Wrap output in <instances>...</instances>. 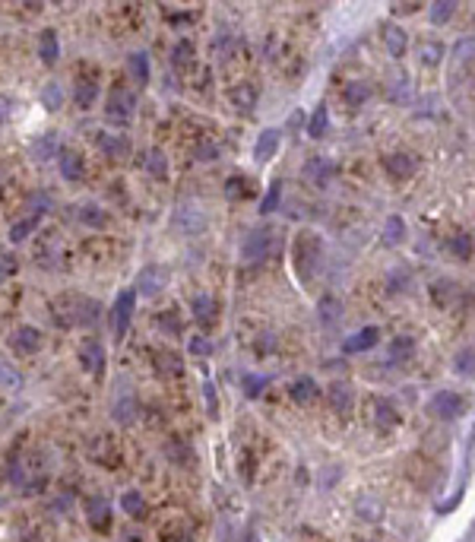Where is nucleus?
<instances>
[{"mask_svg":"<svg viewBox=\"0 0 475 542\" xmlns=\"http://www.w3.org/2000/svg\"><path fill=\"white\" fill-rule=\"evenodd\" d=\"M320 257H323V248H320V238L314 232H298L295 244H292V264H295V273L301 282H311L314 273L320 267Z\"/></svg>","mask_w":475,"mask_h":542,"instance_id":"1","label":"nucleus"},{"mask_svg":"<svg viewBox=\"0 0 475 542\" xmlns=\"http://www.w3.org/2000/svg\"><path fill=\"white\" fill-rule=\"evenodd\" d=\"M57 314H67L60 324H82L89 327L96 324L98 317H102V305L96 298H86V295H64V298L54 305Z\"/></svg>","mask_w":475,"mask_h":542,"instance_id":"2","label":"nucleus"},{"mask_svg":"<svg viewBox=\"0 0 475 542\" xmlns=\"http://www.w3.org/2000/svg\"><path fill=\"white\" fill-rule=\"evenodd\" d=\"M276 248H279V232L273 226H260L247 232L244 244H241V260L244 264H263L267 257L276 254Z\"/></svg>","mask_w":475,"mask_h":542,"instance_id":"3","label":"nucleus"},{"mask_svg":"<svg viewBox=\"0 0 475 542\" xmlns=\"http://www.w3.org/2000/svg\"><path fill=\"white\" fill-rule=\"evenodd\" d=\"M431 295V305L444 314H456V311H466L469 308V292L460 286V282H450V279H438L434 286L428 289Z\"/></svg>","mask_w":475,"mask_h":542,"instance_id":"4","label":"nucleus"},{"mask_svg":"<svg viewBox=\"0 0 475 542\" xmlns=\"http://www.w3.org/2000/svg\"><path fill=\"white\" fill-rule=\"evenodd\" d=\"M368 415H371V425L374 428H380V431H390V428H396L402 422V413H400V406H396L390 397H371L368 399Z\"/></svg>","mask_w":475,"mask_h":542,"instance_id":"5","label":"nucleus"},{"mask_svg":"<svg viewBox=\"0 0 475 542\" xmlns=\"http://www.w3.org/2000/svg\"><path fill=\"white\" fill-rule=\"evenodd\" d=\"M380 168L386 172V178L396 181V184H402V181H409L412 174L418 172V159L412 156V152H386L384 159H380Z\"/></svg>","mask_w":475,"mask_h":542,"instance_id":"6","label":"nucleus"},{"mask_svg":"<svg viewBox=\"0 0 475 542\" xmlns=\"http://www.w3.org/2000/svg\"><path fill=\"white\" fill-rule=\"evenodd\" d=\"M225 96H228V102H231L235 111L251 114L253 108H257V102H260V86L253 83V80H241V83H231Z\"/></svg>","mask_w":475,"mask_h":542,"instance_id":"7","label":"nucleus"},{"mask_svg":"<svg viewBox=\"0 0 475 542\" xmlns=\"http://www.w3.org/2000/svg\"><path fill=\"white\" fill-rule=\"evenodd\" d=\"M466 406L469 403L460 390H438L434 399H431V409L440 419H460V415H466Z\"/></svg>","mask_w":475,"mask_h":542,"instance_id":"8","label":"nucleus"},{"mask_svg":"<svg viewBox=\"0 0 475 542\" xmlns=\"http://www.w3.org/2000/svg\"><path fill=\"white\" fill-rule=\"evenodd\" d=\"M171 226L184 235H200L206 228V216H203V210L197 204H181L174 210V216H171Z\"/></svg>","mask_w":475,"mask_h":542,"instance_id":"9","label":"nucleus"},{"mask_svg":"<svg viewBox=\"0 0 475 542\" xmlns=\"http://www.w3.org/2000/svg\"><path fill=\"white\" fill-rule=\"evenodd\" d=\"M327 406L333 409L339 419H349L352 406H355V390H352L349 381H333L327 387Z\"/></svg>","mask_w":475,"mask_h":542,"instance_id":"10","label":"nucleus"},{"mask_svg":"<svg viewBox=\"0 0 475 542\" xmlns=\"http://www.w3.org/2000/svg\"><path fill=\"white\" fill-rule=\"evenodd\" d=\"M134 108H136V96L130 89H114L108 96V105H105V114L108 120H118V124H127V120L134 118Z\"/></svg>","mask_w":475,"mask_h":542,"instance_id":"11","label":"nucleus"},{"mask_svg":"<svg viewBox=\"0 0 475 542\" xmlns=\"http://www.w3.org/2000/svg\"><path fill=\"white\" fill-rule=\"evenodd\" d=\"M80 365H82V371L92 374V377L105 374V346L96 336H89V339H82L80 343Z\"/></svg>","mask_w":475,"mask_h":542,"instance_id":"12","label":"nucleus"},{"mask_svg":"<svg viewBox=\"0 0 475 542\" xmlns=\"http://www.w3.org/2000/svg\"><path fill=\"white\" fill-rule=\"evenodd\" d=\"M134 308H136V292L134 289H124L114 301V311H111V327H114V336H124L127 327H130V317H134Z\"/></svg>","mask_w":475,"mask_h":542,"instance_id":"13","label":"nucleus"},{"mask_svg":"<svg viewBox=\"0 0 475 542\" xmlns=\"http://www.w3.org/2000/svg\"><path fill=\"white\" fill-rule=\"evenodd\" d=\"M60 134L57 130H48V134H42V136H35L32 140V146H29V156L35 159V162H48V159H54V156H60Z\"/></svg>","mask_w":475,"mask_h":542,"instance_id":"14","label":"nucleus"},{"mask_svg":"<svg viewBox=\"0 0 475 542\" xmlns=\"http://www.w3.org/2000/svg\"><path fill=\"white\" fill-rule=\"evenodd\" d=\"M305 178L311 181L314 188H330V181L336 178V165L330 159H307L305 162Z\"/></svg>","mask_w":475,"mask_h":542,"instance_id":"15","label":"nucleus"},{"mask_svg":"<svg viewBox=\"0 0 475 542\" xmlns=\"http://www.w3.org/2000/svg\"><path fill=\"white\" fill-rule=\"evenodd\" d=\"M165 282H168V270L159 267V264H152V267H146V270L140 273V279H136V292L156 295V292H162V289H165Z\"/></svg>","mask_w":475,"mask_h":542,"instance_id":"16","label":"nucleus"},{"mask_svg":"<svg viewBox=\"0 0 475 542\" xmlns=\"http://www.w3.org/2000/svg\"><path fill=\"white\" fill-rule=\"evenodd\" d=\"M98 150H102L105 159L120 162V159L130 156V140L120 136V134H98Z\"/></svg>","mask_w":475,"mask_h":542,"instance_id":"17","label":"nucleus"},{"mask_svg":"<svg viewBox=\"0 0 475 542\" xmlns=\"http://www.w3.org/2000/svg\"><path fill=\"white\" fill-rule=\"evenodd\" d=\"M111 415H114V422H120V425H130V422L136 419V397H134V390H130V387H124V390L114 397Z\"/></svg>","mask_w":475,"mask_h":542,"instance_id":"18","label":"nucleus"},{"mask_svg":"<svg viewBox=\"0 0 475 542\" xmlns=\"http://www.w3.org/2000/svg\"><path fill=\"white\" fill-rule=\"evenodd\" d=\"M190 311H193V317H197V324L213 327L215 324V314H219V305H215L213 295L200 292V295H193V298H190Z\"/></svg>","mask_w":475,"mask_h":542,"instance_id":"19","label":"nucleus"},{"mask_svg":"<svg viewBox=\"0 0 475 542\" xmlns=\"http://www.w3.org/2000/svg\"><path fill=\"white\" fill-rule=\"evenodd\" d=\"M42 343H45V336H42V330H35V327H19V330L10 336V346H13L16 352H38Z\"/></svg>","mask_w":475,"mask_h":542,"instance_id":"20","label":"nucleus"},{"mask_svg":"<svg viewBox=\"0 0 475 542\" xmlns=\"http://www.w3.org/2000/svg\"><path fill=\"white\" fill-rule=\"evenodd\" d=\"M86 517H89V523L98 533H105V530L111 527V505L105 498H89L86 501Z\"/></svg>","mask_w":475,"mask_h":542,"instance_id":"21","label":"nucleus"},{"mask_svg":"<svg viewBox=\"0 0 475 542\" xmlns=\"http://www.w3.org/2000/svg\"><path fill=\"white\" fill-rule=\"evenodd\" d=\"M377 339H380V330H377V327H364V330H358L355 336H349L346 343H342V352H349V355L368 352V349L377 346Z\"/></svg>","mask_w":475,"mask_h":542,"instance_id":"22","label":"nucleus"},{"mask_svg":"<svg viewBox=\"0 0 475 542\" xmlns=\"http://www.w3.org/2000/svg\"><path fill=\"white\" fill-rule=\"evenodd\" d=\"M60 178L64 181H82V174H86V168H82V156L80 152H73V150H64L60 152Z\"/></svg>","mask_w":475,"mask_h":542,"instance_id":"23","label":"nucleus"},{"mask_svg":"<svg viewBox=\"0 0 475 542\" xmlns=\"http://www.w3.org/2000/svg\"><path fill=\"white\" fill-rule=\"evenodd\" d=\"M371 98V86L368 83H346V89H342V105L349 108V111H358V108L364 105Z\"/></svg>","mask_w":475,"mask_h":542,"instance_id":"24","label":"nucleus"},{"mask_svg":"<svg viewBox=\"0 0 475 542\" xmlns=\"http://www.w3.org/2000/svg\"><path fill=\"white\" fill-rule=\"evenodd\" d=\"M38 57L45 60V64H57L60 60V42H57V32L54 29L42 32V38H38Z\"/></svg>","mask_w":475,"mask_h":542,"instance_id":"25","label":"nucleus"},{"mask_svg":"<svg viewBox=\"0 0 475 542\" xmlns=\"http://www.w3.org/2000/svg\"><path fill=\"white\" fill-rule=\"evenodd\" d=\"M193 60H197V48H193V42H187V38L174 42V48H171V67H174V70H187Z\"/></svg>","mask_w":475,"mask_h":542,"instance_id":"26","label":"nucleus"},{"mask_svg":"<svg viewBox=\"0 0 475 542\" xmlns=\"http://www.w3.org/2000/svg\"><path fill=\"white\" fill-rule=\"evenodd\" d=\"M384 45L393 57H402V54H406V45H409V35L400 26H384Z\"/></svg>","mask_w":475,"mask_h":542,"instance_id":"27","label":"nucleus"},{"mask_svg":"<svg viewBox=\"0 0 475 542\" xmlns=\"http://www.w3.org/2000/svg\"><path fill=\"white\" fill-rule=\"evenodd\" d=\"M276 150H279V130H263V134L257 136V146H253V159H257V162H267Z\"/></svg>","mask_w":475,"mask_h":542,"instance_id":"28","label":"nucleus"},{"mask_svg":"<svg viewBox=\"0 0 475 542\" xmlns=\"http://www.w3.org/2000/svg\"><path fill=\"white\" fill-rule=\"evenodd\" d=\"M320 397V387L314 377H298V381H292V399L295 403H311V399Z\"/></svg>","mask_w":475,"mask_h":542,"instance_id":"29","label":"nucleus"},{"mask_svg":"<svg viewBox=\"0 0 475 542\" xmlns=\"http://www.w3.org/2000/svg\"><path fill=\"white\" fill-rule=\"evenodd\" d=\"M143 172H149L152 178H165V172H168L165 152L162 150H146L143 152Z\"/></svg>","mask_w":475,"mask_h":542,"instance_id":"30","label":"nucleus"},{"mask_svg":"<svg viewBox=\"0 0 475 542\" xmlns=\"http://www.w3.org/2000/svg\"><path fill=\"white\" fill-rule=\"evenodd\" d=\"M127 70H130V76H134L136 83H146V80H149V54L146 51H134V54H130V60H127Z\"/></svg>","mask_w":475,"mask_h":542,"instance_id":"31","label":"nucleus"},{"mask_svg":"<svg viewBox=\"0 0 475 542\" xmlns=\"http://www.w3.org/2000/svg\"><path fill=\"white\" fill-rule=\"evenodd\" d=\"M0 390H23V374L13 368V365H7V361H0Z\"/></svg>","mask_w":475,"mask_h":542,"instance_id":"32","label":"nucleus"},{"mask_svg":"<svg viewBox=\"0 0 475 542\" xmlns=\"http://www.w3.org/2000/svg\"><path fill=\"white\" fill-rule=\"evenodd\" d=\"M339 317H342V301L336 295H323L320 298V320L323 324H336Z\"/></svg>","mask_w":475,"mask_h":542,"instance_id":"33","label":"nucleus"},{"mask_svg":"<svg viewBox=\"0 0 475 542\" xmlns=\"http://www.w3.org/2000/svg\"><path fill=\"white\" fill-rule=\"evenodd\" d=\"M120 511H124L127 517H143V514H146V501H143L140 491H124V495H120Z\"/></svg>","mask_w":475,"mask_h":542,"instance_id":"34","label":"nucleus"},{"mask_svg":"<svg viewBox=\"0 0 475 542\" xmlns=\"http://www.w3.org/2000/svg\"><path fill=\"white\" fill-rule=\"evenodd\" d=\"M96 96H98V86H96V80H80V83H76V89H73L76 105H82V108L96 105Z\"/></svg>","mask_w":475,"mask_h":542,"instance_id":"35","label":"nucleus"},{"mask_svg":"<svg viewBox=\"0 0 475 542\" xmlns=\"http://www.w3.org/2000/svg\"><path fill=\"white\" fill-rule=\"evenodd\" d=\"M42 105H45V111H60V105H64V86L48 83L42 89Z\"/></svg>","mask_w":475,"mask_h":542,"instance_id":"36","label":"nucleus"},{"mask_svg":"<svg viewBox=\"0 0 475 542\" xmlns=\"http://www.w3.org/2000/svg\"><path fill=\"white\" fill-rule=\"evenodd\" d=\"M35 226H38V216H32V213H29L23 222H16V226L10 228V241H16V244H19V241H26L32 232H35Z\"/></svg>","mask_w":475,"mask_h":542,"instance_id":"37","label":"nucleus"},{"mask_svg":"<svg viewBox=\"0 0 475 542\" xmlns=\"http://www.w3.org/2000/svg\"><path fill=\"white\" fill-rule=\"evenodd\" d=\"M447 244H450V254L460 257V260H469V257H472V238H469V235H453Z\"/></svg>","mask_w":475,"mask_h":542,"instance_id":"38","label":"nucleus"},{"mask_svg":"<svg viewBox=\"0 0 475 542\" xmlns=\"http://www.w3.org/2000/svg\"><path fill=\"white\" fill-rule=\"evenodd\" d=\"M76 219H80L82 226H105V213L92 204H82L80 210H76Z\"/></svg>","mask_w":475,"mask_h":542,"instance_id":"39","label":"nucleus"},{"mask_svg":"<svg viewBox=\"0 0 475 542\" xmlns=\"http://www.w3.org/2000/svg\"><path fill=\"white\" fill-rule=\"evenodd\" d=\"M219 152H222V146L215 143V140H200L197 150H193V159L197 162H213V159H219Z\"/></svg>","mask_w":475,"mask_h":542,"instance_id":"40","label":"nucleus"},{"mask_svg":"<svg viewBox=\"0 0 475 542\" xmlns=\"http://www.w3.org/2000/svg\"><path fill=\"white\" fill-rule=\"evenodd\" d=\"M225 194H228L231 200H238V197H247V194H251V181L241 178V174H231V178L225 181Z\"/></svg>","mask_w":475,"mask_h":542,"instance_id":"41","label":"nucleus"},{"mask_svg":"<svg viewBox=\"0 0 475 542\" xmlns=\"http://www.w3.org/2000/svg\"><path fill=\"white\" fill-rule=\"evenodd\" d=\"M390 352H393V359L409 361V359H412V352H415V343H412V336H396L393 346H390Z\"/></svg>","mask_w":475,"mask_h":542,"instance_id":"42","label":"nucleus"},{"mask_svg":"<svg viewBox=\"0 0 475 542\" xmlns=\"http://www.w3.org/2000/svg\"><path fill=\"white\" fill-rule=\"evenodd\" d=\"M402 235H406V226H402V219H400V216H390V219H386V232H384L386 244H400Z\"/></svg>","mask_w":475,"mask_h":542,"instance_id":"43","label":"nucleus"},{"mask_svg":"<svg viewBox=\"0 0 475 542\" xmlns=\"http://www.w3.org/2000/svg\"><path fill=\"white\" fill-rule=\"evenodd\" d=\"M456 13V3H447V0H438V3H431V23H447L450 16Z\"/></svg>","mask_w":475,"mask_h":542,"instance_id":"44","label":"nucleus"},{"mask_svg":"<svg viewBox=\"0 0 475 542\" xmlns=\"http://www.w3.org/2000/svg\"><path fill=\"white\" fill-rule=\"evenodd\" d=\"M456 371H460L463 377H475V349H463V352L456 355Z\"/></svg>","mask_w":475,"mask_h":542,"instance_id":"45","label":"nucleus"},{"mask_svg":"<svg viewBox=\"0 0 475 542\" xmlns=\"http://www.w3.org/2000/svg\"><path fill=\"white\" fill-rule=\"evenodd\" d=\"M48 210H54V200L48 194H32L29 197V213L32 216H42V213H48Z\"/></svg>","mask_w":475,"mask_h":542,"instance_id":"46","label":"nucleus"},{"mask_svg":"<svg viewBox=\"0 0 475 542\" xmlns=\"http://www.w3.org/2000/svg\"><path fill=\"white\" fill-rule=\"evenodd\" d=\"M159 371H165V374H181V359L174 352H159Z\"/></svg>","mask_w":475,"mask_h":542,"instance_id":"47","label":"nucleus"},{"mask_svg":"<svg viewBox=\"0 0 475 542\" xmlns=\"http://www.w3.org/2000/svg\"><path fill=\"white\" fill-rule=\"evenodd\" d=\"M327 130V108H317L311 118V127H307V136H314V140H320V134Z\"/></svg>","mask_w":475,"mask_h":542,"instance_id":"48","label":"nucleus"},{"mask_svg":"<svg viewBox=\"0 0 475 542\" xmlns=\"http://www.w3.org/2000/svg\"><path fill=\"white\" fill-rule=\"evenodd\" d=\"M440 54H444V48L438 45V42H428V45L422 48V64H428V67H434L440 60Z\"/></svg>","mask_w":475,"mask_h":542,"instance_id":"49","label":"nucleus"},{"mask_svg":"<svg viewBox=\"0 0 475 542\" xmlns=\"http://www.w3.org/2000/svg\"><path fill=\"white\" fill-rule=\"evenodd\" d=\"M159 327H162L165 333H181V320L174 317V311H162V314H159Z\"/></svg>","mask_w":475,"mask_h":542,"instance_id":"50","label":"nucleus"},{"mask_svg":"<svg viewBox=\"0 0 475 542\" xmlns=\"http://www.w3.org/2000/svg\"><path fill=\"white\" fill-rule=\"evenodd\" d=\"M187 349H190V355H200V359H206V355L213 352V346L206 343V336H193L190 343H187Z\"/></svg>","mask_w":475,"mask_h":542,"instance_id":"51","label":"nucleus"},{"mask_svg":"<svg viewBox=\"0 0 475 542\" xmlns=\"http://www.w3.org/2000/svg\"><path fill=\"white\" fill-rule=\"evenodd\" d=\"M260 387H267V377H260V374H247L244 377V393L247 397H257Z\"/></svg>","mask_w":475,"mask_h":542,"instance_id":"52","label":"nucleus"},{"mask_svg":"<svg viewBox=\"0 0 475 542\" xmlns=\"http://www.w3.org/2000/svg\"><path fill=\"white\" fill-rule=\"evenodd\" d=\"M279 194H283V190H279V184H273V190H269V194L263 197L260 213H273V210H276V204H279Z\"/></svg>","mask_w":475,"mask_h":542,"instance_id":"53","label":"nucleus"},{"mask_svg":"<svg viewBox=\"0 0 475 542\" xmlns=\"http://www.w3.org/2000/svg\"><path fill=\"white\" fill-rule=\"evenodd\" d=\"M13 98H10V96H0V124H7V120H10V114H13Z\"/></svg>","mask_w":475,"mask_h":542,"instance_id":"54","label":"nucleus"},{"mask_svg":"<svg viewBox=\"0 0 475 542\" xmlns=\"http://www.w3.org/2000/svg\"><path fill=\"white\" fill-rule=\"evenodd\" d=\"M13 270H16V260L10 254H3V257H0V279H7Z\"/></svg>","mask_w":475,"mask_h":542,"instance_id":"55","label":"nucleus"},{"mask_svg":"<svg viewBox=\"0 0 475 542\" xmlns=\"http://www.w3.org/2000/svg\"><path fill=\"white\" fill-rule=\"evenodd\" d=\"M396 13H415V10H422V3H396Z\"/></svg>","mask_w":475,"mask_h":542,"instance_id":"56","label":"nucleus"},{"mask_svg":"<svg viewBox=\"0 0 475 542\" xmlns=\"http://www.w3.org/2000/svg\"><path fill=\"white\" fill-rule=\"evenodd\" d=\"M206 403H209V409L215 413V393H213V387H209V384H206Z\"/></svg>","mask_w":475,"mask_h":542,"instance_id":"57","label":"nucleus"}]
</instances>
